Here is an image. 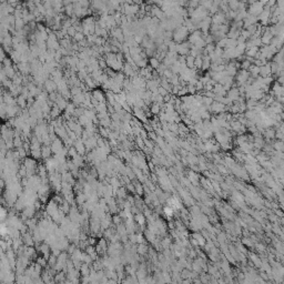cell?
Segmentation results:
<instances>
[{"label": "cell", "instance_id": "1", "mask_svg": "<svg viewBox=\"0 0 284 284\" xmlns=\"http://www.w3.org/2000/svg\"><path fill=\"white\" fill-rule=\"evenodd\" d=\"M188 35H189V31H188L187 29H185V27H178L177 30H175V32L173 33V39H174L175 42H182L184 40V39L187 38Z\"/></svg>", "mask_w": 284, "mask_h": 284}, {"label": "cell", "instance_id": "2", "mask_svg": "<svg viewBox=\"0 0 284 284\" xmlns=\"http://www.w3.org/2000/svg\"><path fill=\"white\" fill-rule=\"evenodd\" d=\"M228 106H224L223 103H220V102L213 101L212 104L210 106V110L214 113H222V112H224V111H226V110L229 109Z\"/></svg>", "mask_w": 284, "mask_h": 284}, {"label": "cell", "instance_id": "3", "mask_svg": "<svg viewBox=\"0 0 284 284\" xmlns=\"http://www.w3.org/2000/svg\"><path fill=\"white\" fill-rule=\"evenodd\" d=\"M270 76H271V66H270V63H266V65L260 67V74H259V77L268 78Z\"/></svg>", "mask_w": 284, "mask_h": 284}, {"label": "cell", "instance_id": "4", "mask_svg": "<svg viewBox=\"0 0 284 284\" xmlns=\"http://www.w3.org/2000/svg\"><path fill=\"white\" fill-rule=\"evenodd\" d=\"M91 98H92V99H94V100L97 101V102H99V103H101V102H106L104 96L102 94V92H101L100 90H94L93 92H92V96H91Z\"/></svg>", "mask_w": 284, "mask_h": 284}, {"label": "cell", "instance_id": "5", "mask_svg": "<svg viewBox=\"0 0 284 284\" xmlns=\"http://www.w3.org/2000/svg\"><path fill=\"white\" fill-rule=\"evenodd\" d=\"M161 104L159 103H153L150 106V109H149V111H150V113H152V114H154V116H157V114H159V113L161 112Z\"/></svg>", "mask_w": 284, "mask_h": 284}, {"label": "cell", "instance_id": "6", "mask_svg": "<svg viewBox=\"0 0 284 284\" xmlns=\"http://www.w3.org/2000/svg\"><path fill=\"white\" fill-rule=\"evenodd\" d=\"M148 63L150 65L151 69H154V70H157V69L159 68V66H160V63H161V62L159 61V60L155 58V57H151V58L148 60Z\"/></svg>", "mask_w": 284, "mask_h": 284}, {"label": "cell", "instance_id": "7", "mask_svg": "<svg viewBox=\"0 0 284 284\" xmlns=\"http://www.w3.org/2000/svg\"><path fill=\"white\" fill-rule=\"evenodd\" d=\"M51 148L49 147V145H45V147H42L41 148V157L45 159H48L49 155L51 154Z\"/></svg>", "mask_w": 284, "mask_h": 284}, {"label": "cell", "instance_id": "8", "mask_svg": "<svg viewBox=\"0 0 284 284\" xmlns=\"http://www.w3.org/2000/svg\"><path fill=\"white\" fill-rule=\"evenodd\" d=\"M194 59L192 56H187L185 57V66H187L188 69H194Z\"/></svg>", "mask_w": 284, "mask_h": 284}, {"label": "cell", "instance_id": "9", "mask_svg": "<svg viewBox=\"0 0 284 284\" xmlns=\"http://www.w3.org/2000/svg\"><path fill=\"white\" fill-rule=\"evenodd\" d=\"M202 63H203L202 56H199V57H197V58L194 59V68L197 69V70L202 68Z\"/></svg>", "mask_w": 284, "mask_h": 284}, {"label": "cell", "instance_id": "10", "mask_svg": "<svg viewBox=\"0 0 284 284\" xmlns=\"http://www.w3.org/2000/svg\"><path fill=\"white\" fill-rule=\"evenodd\" d=\"M7 215H8L7 210L5 209V207H3L2 204L0 203V222L5 221V220H6V218H7Z\"/></svg>", "mask_w": 284, "mask_h": 284}, {"label": "cell", "instance_id": "11", "mask_svg": "<svg viewBox=\"0 0 284 284\" xmlns=\"http://www.w3.org/2000/svg\"><path fill=\"white\" fill-rule=\"evenodd\" d=\"M60 112H61V110L59 109V108L56 106V104H55V106H53V108L50 110V114H51V117L53 118V119H55V118H57V117L60 114Z\"/></svg>", "mask_w": 284, "mask_h": 284}, {"label": "cell", "instance_id": "12", "mask_svg": "<svg viewBox=\"0 0 284 284\" xmlns=\"http://www.w3.org/2000/svg\"><path fill=\"white\" fill-rule=\"evenodd\" d=\"M265 138H268L269 140L271 139H275V130L273 129H268L265 131Z\"/></svg>", "mask_w": 284, "mask_h": 284}, {"label": "cell", "instance_id": "13", "mask_svg": "<svg viewBox=\"0 0 284 284\" xmlns=\"http://www.w3.org/2000/svg\"><path fill=\"white\" fill-rule=\"evenodd\" d=\"M163 212H164V214L168 216V218H172L173 214H174V210L170 207H165L164 209H163Z\"/></svg>", "mask_w": 284, "mask_h": 284}, {"label": "cell", "instance_id": "14", "mask_svg": "<svg viewBox=\"0 0 284 284\" xmlns=\"http://www.w3.org/2000/svg\"><path fill=\"white\" fill-rule=\"evenodd\" d=\"M136 220L138 221V223H139L140 225H143L145 223V218H144V215H142V214H138V215L136 216Z\"/></svg>", "mask_w": 284, "mask_h": 284}, {"label": "cell", "instance_id": "15", "mask_svg": "<svg viewBox=\"0 0 284 284\" xmlns=\"http://www.w3.org/2000/svg\"><path fill=\"white\" fill-rule=\"evenodd\" d=\"M73 38H74V40H76V41L80 42V41H82V40L84 39V36H83V33H82V32H77L76 35H74Z\"/></svg>", "mask_w": 284, "mask_h": 284}, {"label": "cell", "instance_id": "16", "mask_svg": "<svg viewBox=\"0 0 284 284\" xmlns=\"http://www.w3.org/2000/svg\"><path fill=\"white\" fill-rule=\"evenodd\" d=\"M157 92H158V93L160 94L161 97H165L167 94H169V93H168V91L165 90V89H163V88H162V87H160V86H159L158 91H157Z\"/></svg>", "mask_w": 284, "mask_h": 284}, {"label": "cell", "instance_id": "17", "mask_svg": "<svg viewBox=\"0 0 284 284\" xmlns=\"http://www.w3.org/2000/svg\"><path fill=\"white\" fill-rule=\"evenodd\" d=\"M136 189H137V191H138V193L142 194V192H143V189H142V187L140 185V184H138V185H137Z\"/></svg>", "mask_w": 284, "mask_h": 284}, {"label": "cell", "instance_id": "18", "mask_svg": "<svg viewBox=\"0 0 284 284\" xmlns=\"http://www.w3.org/2000/svg\"><path fill=\"white\" fill-rule=\"evenodd\" d=\"M2 188H3V182L2 181H0V194H1V192H2Z\"/></svg>", "mask_w": 284, "mask_h": 284}]
</instances>
